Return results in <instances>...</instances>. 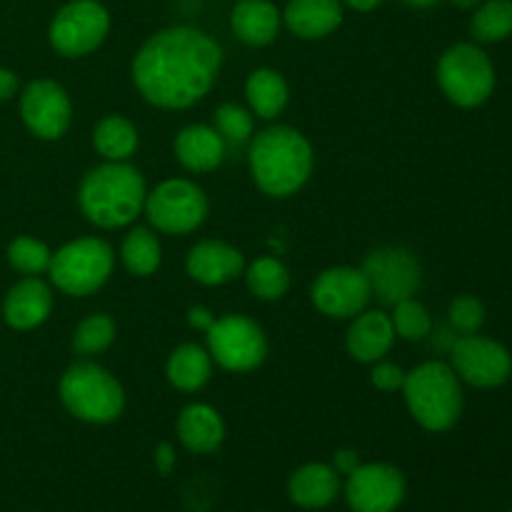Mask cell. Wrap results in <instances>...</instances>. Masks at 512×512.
<instances>
[{
	"instance_id": "cell-1",
	"label": "cell",
	"mask_w": 512,
	"mask_h": 512,
	"mask_svg": "<svg viewBox=\"0 0 512 512\" xmlns=\"http://www.w3.org/2000/svg\"><path fill=\"white\" fill-rule=\"evenodd\" d=\"M223 50L210 35L190 25H173L143 43L133 60V80L155 108L183 110L213 88Z\"/></svg>"
},
{
	"instance_id": "cell-2",
	"label": "cell",
	"mask_w": 512,
	"mask_h": 512,
	"mask_svg": "<svg viewBox=\"0 0 512 512\" xmlns=\"http://www.w3.org/2000/svg\"><path fill=\"white\" fill-rule=\"evenodd\" d=\"M248 160L255 185L273 198L295 195L313 173V148L288 125H275L255 135Z\"/></svg>"
},
{
	"instance_id": "cell-3",
	"label": "cell",
	"mask_w": 512,
	"mask_h": 512,
	"mask_svg": "<svg viewBox=\"0 0 512 512\" xmlns=\"http://www.w3.org/2000/svg\"><path fill=\"white\" fill-rule=\"evenodd\" d=\"M145 180L133 165L113 163L88 170L80 183V210L98 228H123L145 208Z\"/></svg>"
},
{
	"instance_id": "cell-4",
	"label": "cell",
	"mask_w": 512,
	"mask_h": 512,
	"mask_svg": "<svg viewBox=\"0 0 512 512\" xmlns=\"http://www.w3.org/2000/svg\"><path fill=\"white\" fill-rule=\"evenodd\" d=\"M403 393L410 415L430 433L450 430L463 413L460 378L440 360H430L405 373Z\"/></svg>"
},
{
	"instance_id": "cell-5",
	"label": "cell",
	"mask_w": 512,
	"mask_h": 512,
	"mask_svg": "<svg viewBox=\"0 0 512 512\" xmlns=\"http://www.w3.org/2000/svg\"><path fill=\"white\" fill-rule=\"evenodd\" d=\"M60 400L70 415L93 425L113 423L125 408V395L118 380L88 360L65 370L60 380Z\"/></svg>"
},
{
	"instance_id": "cell-6",
	"label": "cell",
	"mask_w": 512,
	"mask_h": 512,
	"mask_svg": "<svg viewBox=\"0 0 512 512\" xmlns=\"http://www.w3.org/2000/svg\"><path fill=\"white\" fill-rule=\"evenodd\" d=\"M113 248L105 240L80 238L63 245L50 260V280L63 293L83 298L108 283L113 273Z\"/></svg>"
},
{
	"instance_id": "cell-7",
	"label": "cell",
	"mask_w": 512,
	"mask_h": 512,
	"mask_svg": "<svg viewBox=\"0 0 512 512\" xmlns=\"http://www.w3.org/2000/svg\"><path fill=\"white\" fill-rule=\"evenodd\" d=\"M438 80L443 93L455 105L478 108L493 95L495 68L478 45L458 43L440 58Z\"/></svg>"
},
{
	"instance_id": "cell-8",
	"label": "cell",
	"mask_w": 512,
	"mask_h": 512,
	"mask_svg": "<svg viewBox=\"0 0 512 512\" xmlns=\"http://www.w3.org/2000/svg\"><path fill=\"white\" fill-rule=\"evenodd\" d=\"M145 215L160 233H193L208 218V198L190 180H165L153 193L145 195Z\"/></svg>"
},
{
	"instance_id": "cell-9",
	"label": "cell",
	"mask_w": 512,
	"mask_h": 512,
	"mask_svg": "<svg viewBox=\"0 0 512 512\" xmlns=\"http://www.w3.org/2000/svg\"><path fill=\"white\" fill-rule=\"evenodd\" d=\"M110 30V13L98 0H70L50 23V45L65 58H80L103 45Z\"/></svg>"
},
{
	"instance_id": "cell-10",
	"label": "cell",
	"mask_w": 512,
	"mask_h": 512,
	"mask_svg": "<svg viewBox=\"0 0 512 512\" xmlns=\"http://www.w3.org/2000/svg\"><path fill=\"white\" fill-rule=\"evenodd\" d=\"M208 353L230 373H248L263 365L268 340L260 325L243 315H225L208 328Z\"/></svg>"
},
{
	"instance_id": "cell-11",
	"label": "cell",
	"mask_w": 512,
	"mask_h": 512,
	"mask_svg": "<svg viewBox=\"0 0 512 512\" xmlns=\"http://www.w3.org/2000/svg\"><path fill=\"white\" fill-rule=\"evenodd\" d=\"M450 360L460 380L473 388H498L512 375V358L505 345L483 335H463L453 343Z\"/></svg>"
},
{
	"instance_id": "cell-12",
	"label": "cell",
	"mask_w": 512,
	"mask_h": 512,
	"mask_svg": "<svg viewBox=\"0 0 512 512\" xmlns=\"http://www.w3.org/2000/svg\"><path fill=\"white\" fill-rule=\"evenodd\" d=\"M363 273L368 278L370 290L385 305H395L405 298H413L423 283L420 263L410 250L400 245L378 248L365 258Z\"/></svg>"
},
{
	"instance_id": "cell-13",
	"label": "cell",
	"mask_w": 512,
	"mask_h": 512,
	"mask_svg": "<svg viewBox=\"0 0 512 512\" xmlns=\"http://www.w3.org/2000/svg\"><path fill=\"white\" fill-rule=\"evenodd\" d=\"M345 498L353 512H395L405 498V478L393 465H358L348 475Z\"/></svg>"
},
{
	"instance_id": "cell-14",
	"label": "cell",
	"mask_w": 512,
	"mask_h": 512,
	"mask_svg": "<svg viewBox=\"0 0 512 512\" xmlns=\"http://www.w3.org/2000/svg\"><path fill=\"white\" fill-rule=\"evenodd\" d=\"M310 295H313V303L320 313L328 315V318L345 320L355 318V315L368 308L373 290H370L363 270L340 265V268H330L320 273Z\"/></svg>"
},
{
	"instance_id": "cell-15",
	"label": "cell",
	"mask_w": 512,
	"mask_h": 512,
	"mask_svg": "<svg viewBox=\"0 0 512 512\" xmlns=\"http://www.w3.org/2000/svg\"><path fill=\"white\" fill-rule=\"evenodd\" d=\"M20 115L33 135L43 140H58L73 120L70 98L53 80H35L20 98Z\"/></svg>"
},
{
	"instance_id": "cell-16",
	"label": "cell",
	"mask_w": 512,
	"mask_h": 512,
	"mask_svg": "<svg viewBox=\"0 0 512 512\" xmlns=\"http://www.w3.org/2000/svg\"><path fill=\"white\" fill-rule=\"evenodd\" d=\"M50 313H53V290H50L38 275L20 280V283L13 285L10 293L5 295L3 315L5 323H8L10 328H38L40 323L48 320Z\"/></svg>"
},
{
	"instance_id": "cell-17",
	"label": "cell",
	"mask_w": 512,
	"mask_h": 512,
	"mask_svg": "<svg viewBox=\"0 0 512 512\" xmlns=\"http://www.w3.org/2000/svg\"><path fill=\"white\" fill-rule=\"evenodd\" d=\"M245 268L243 253L220 240H205L188 253V275L200 285H225Z\"/></svg>"
},
{
	"instance_id": "cell-18",
	"label": "cell",
	"mask_w": 512,
	"mask_h": 512,
	"mask_svg": "<svg viewBox=\"0 0 512 512\" xmlns=\"http://www.w3.org/2000/svg\"><path fill=\"white\" fill-rule=\"evenodd\" d=\"M393 340L395 328L390 315L380 313V310H368V313L363 310L360 315H355L345 343H348V353L358 363H378L393 348Z\"/></svg>"
},
{
	"instance_id": "cell-19",
	"label": "cell",
	"mask_w": 512,
	"mask_h": 512,
	"mask_svg": "<svg viewBox=\"0 0 512 512\" xmlns=\"http://www.w3.org/2000/svg\"><path fill=\"white\" fill-rule=\"evenodd\" d=\"M283 20L298 38H325L343 23V0H290Z\"/></svg>"
},
{
	"instance_id": "cell-20",
	"label": "cell",
	"mask_w": 512,
	"mask_h": 512,
	"mask_svg": "<svg viewBox=\"0 0 512 512\" xmlns=\"http://www.w3.org/2000/svg\"><path fill=\"white\" fill-rule=\"evenodd\" d=\"M340 493L338 470L325 463H308L290 475L288 495L305 510L328 508Z\"/></svg>"
},
{
	"instance_id": "cell-21",
	"label": "cell",
	"mask_w": 512,
	"mask_h": 512,
	"mask_svg": "<svg viewBox=\"0 0 512 512\" xmlns=\"http://www.w3.org/2000/svg\"><path fill=\"white\" fill-rule=\"evenodd\" d=\"M280 23H283V15L270 0H240L230 13L233 33L253 48L273 43L280 33Z\"/></svg>"
},
{
	"instance_id": "cell-22",
	"label": "cell",
	"mask_w": 512,
	"mask_h": 512,
	"mask_svg": "<svg viewBox=\"0 0 512 512\" xmlns=\"http://www.w3.org/2000/svg\"><path fill=\"white\" fill-rule=\"evenodd\" d=\"M175 155L193 173L215 170L225 158V140L208 125H188L175 138Z\"/></svg>"
},
{
	"instance_id": "cell-23",
	"label": "cell",
	"mask_w": 512,
	"mask_h": 512,
	"mask_svg": "<svg viewBox=\"0 0 512 512\" xmlns=\"http://www.w3.org/2000/svg\"><path fill=\"white\" fill-rule=\"evenodd\" d=\"M178 438L190 453H213L225 438L223 418L205 403L188 405L178 418Z\"/></svg>"
},
{
	"instance_id": "cell-24",
	"label": "cell",
	"mask_w": 512,
	"mask_h": 512,
	"mask_svg": "<svg viewBox=\"0 0 512 512\" xmlns=\"http://www.w3.org/2000/svg\"><path fill=\"white\" fill-rule=\"evenodd\" d=\"M165 375H168V383L173 388L183 390V393H195L213 375V358L200 345L185 343L170 353L168 365H165Z\"/></svg>"
},
{
	"instance_id": "cell-25",
	"label": "cell",
	"mask_w": 512,
	"mask_h": 512,
	"mask_svg": "<svg viewBox=\"0 0 512 512\" xmlns=\"http://www.w3.org/2000/svg\"><path fill=\"white\" fill-rule=\"evenodd\" d=\"M245 95H248L250 110L258 118L273 120L288 105V83H285V78L278 70L260 68L245 83Z\"/></svg>"
},
{
	"instance_id": "cell-26",
	"label": "cell",
	"mask_w": 512,
	"mask_h": 512,
	"mask_svg": "<svg viewBox=\"0 0 512 512\" xmlns=\"http://www.w3.org/2000/svg\"><path fill=\"white\" fill-rule=\"evenodd\" d=\"M93 145L105 160L123 163L138 148V130L123 115H105L93 133Z\"/></svg>"
},
{
	"instance_id": "cell-27",
	"label": "cell",
	"mask_w": 512,
	"mask_h": 512,
	"mask_svg": "<svg viewBox=\"0 0 512 512\" xmlns=\"http://www.w3.org/2000/svg\"><path fill=\"white\" fill-rule=\"evenodd\" d=\"M470 33L480 43H500L512 35V0H485L470 20Z\"/></svg>"
},
{
	"instance_id": "cell-28",
	"label": "cell",
	"mask_w": 512,
	"mask_h": 512,
	"mask_svg": "<svg viewBox=\"0 0 512 512\" xmlns=\"http://www.w3.org/2000/svg\"><path fill=\"white\" fill-rule=\"evenodd\" d=\"M120 258L128 273L140 275H153L160 265V243L155 233L148 228H135L125 235L123 248H120Z\"/></svg>"
},
{
	"instance_id": "cell-29",
	"label": "cell",
	"mask_w": 512,
	"mask_h": 512,
	"mask_svg": "<svg viewBox=\"0 0 512 512\" xmlns=\"http://www.w3.org/2000/svg\"><path fill=\"white\" fill-rule=\"evenodd\" d=\"M248 288L260 300H280L290 288V273L280 260L260 258L248 268Z\"/></svg>"
},
{
	"instance_id": "cell-30",
	"label": "cell",
	"mask_w": 512,
	"mask_h": 512,
	"mask_svg": "<svg viewBox=\"0 0 512 512\" xmlns=\"http://www.w3.org/2000/svg\"><path fill=\"white\" fill-rule=\"evenodd\" d=\"M50 260H53V253L48 250V245L35 238H28V235L15 238L8 245V263L13 265V270L28 275V278L45 273L50 268Z\"/></svg>"
},
{
	"instance_id": "cell-31",
	"label": "cell",
	"mask_w": 512,
	"mask_h": 512,
	"mask_svg": "<svg viewBox=\"0 0 512 512\" xmlns=\"http://www.w3.org/2000/svg\"><path fill=\"white\" fill-rule=\"evenodd\" d=\"M115 340V323L108 315L98 313L85 318L73 335V350L80 355H95L110 348Z\"/></svg>"
},
{
	"instance_id": "cell-32",
	"label": "cell",
	"mask_w": 512,
	"mask_h": 512,
	"mask_svg": "<svg viewBox=\"0 0 512 512\" xmlns=\"http://www.w3.org/2000/svg\"><path fill=\"white\" fill-rule=\"evenodd\" d=\"M393 328L395 333L403 340H423L430 335L433 328V318H430L428 308L423 303H418L415 298H405L400 303L393 305Z\"/></svg>"
},
{
	"instance_id": "cell-33",
	"label": "cell",
	"mask_w": 512,
	"mask_h": 512,
	"mask_svg": "<svg viewBox=\"0 0 512 512\" xmlns=\"http://www.w3.org/2000/svg\"><path fill=\"white\" fill-rule=\"evenodd\" d=\"M215 130H218L225 143L240 145L253 133V115H250V110L240 108V105L225 103L215 110Z\"/></svg>"
},
{
	"instance_id": "cell-34",
	"label": "cell",
	"mask_w": 512,
	"mask_h": 512,
	"mask_svg": "<svg viewBox=\"0 0 512 512\" xmlns=\"http://www.w3.org/2000/svg\"><path fill=\"white\" fill-rule=\"evenodd\" d=\"M448 318L453 328L463 335H473L483 328L485 323V305L475 295H458L450 303Z\"/></svg>"
},
{
	"instance_id": "cell-35",
	"label": "cell",
	"mask_w": 512,
	"mask_h": 512,
	"mask_svg": "<svg viewBox=\"0 0 512 512\" xmlns=\"http://www.w3.org/2000/svg\"><path fill=\"white\" fill-rule=\"evenodd\" d=\"M373 385L378 390H385V393H393V390H403L405 385V373L393 363H380L375 365L373 375H370Z\"/></svg>"
},
{
	"instance_id": "cell-36",
	"label": "cell",
	"mask_w": 512,
	"mask_h": 512,
	"mask_svg": "<svg viewBox=\"0 0 512 512\" xmlns=\"http://www.w3.org/2000/svg\"><path fill=\"white\" fill-rule=\"evenodd\" d=\"M15 90H18V75L8 68H0V103L13 98Z\"/></svg>"
},
{
	"instance_id": "cell-37",
	"label": "cell",
	"mask_w": 512,
	"mask_h": 512,
	"mask_svg": "<svg viewBox=\"0 0 512 512\" xmlns=\"http://www.w3.org/2000/svg\"><path fill=\"white\" fill-rule=\"evenodd\" d=\"M155 465H158V470L163 475H168L170 470H173L175 465V450L170 448L168 443L158 445V450H155Z\"/></svg>"
},
{
	"instance_id": "cell-38",
	"label": "cell",
	"mask_w": 512,
	"mask_h": 512,
	"mask_svg": "<svg viewBox=\"0 0 512 512\" xmlns=\"http://www.w3.org/2000/svg\"><path fill=\"white\" fill-rule=\"evenodd\" d=\"M358 465H360V460H358V453H355V450H340V453L335 455V470H338V473L350 475L355 468H358Z\"/></svg>"
},
{
	"instance_id": "cell-39",
	"label": "cell",
	"mask_w": 512,
	"mask_h": 512,
	"mask_svg": "<svg viewBox=\"0 0 512 512\" xmlns=\"http://www.w3.org/2000/svg\"><path fill=\"white\" fill-rule=\"evenodd\" d=\"M188 323H190V328L205 330V333H208V328L215 323V318H213V315H210V310H205V308H190Z\"/></svg>"
},
{
	"instance_id": "cell-40",
	"label": "cell",
	"mask_w": 512,
	"mask_h": 512,
	"mask_svg": "<svg viewBox=\"0 0 512 512\" xmlns=\"http://www.w3.org/2000/svg\"><path fill=\"white\" fill-rule=\"evenodd\" d=\"M345 5H350L353 10H360V13H368V10H375L378 5H383L385 0H343Z\"/></svg>"
},
{
	"instance_id": "cell-41",
	"label": "cell",
	"mask_w": 512,
	"mask_h": 512,
	"mask_svg": "<svg viewBox=\"0 0 512 512\" xmlns=\"http://www.w3.org/2000/svg\"><path fill=\"white\" fill-rule=\"evenodd\" d=\"M450 3L458 5V8H463V10H470V8H475V5L483 3V0H450Z\"/></svg>"
},
{
	"instance_id": "cell-42",
	"label": "cell",
	"mask_w": 512,
	"mask_h": 512,
	"mask_svg": "<svg viewBox=\"0 0 512 512\" xmlns=\"http://www.w3.org/2000/svg\"><path fill=\"white\" fill-rule=\"evenodd\" d=\"M403 3L413 5V8H430V5L440 3V0H403Z\"/></svg>"
}]
</instances>
